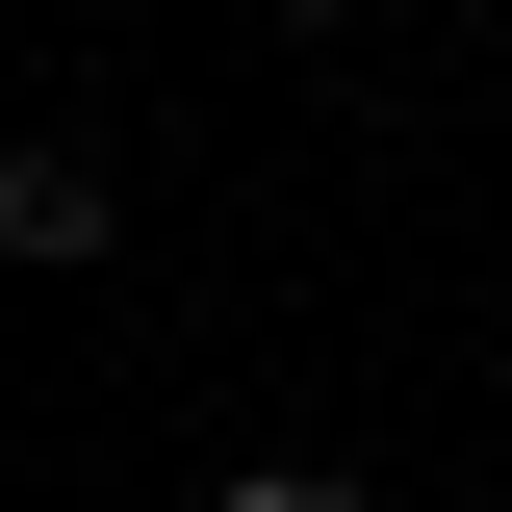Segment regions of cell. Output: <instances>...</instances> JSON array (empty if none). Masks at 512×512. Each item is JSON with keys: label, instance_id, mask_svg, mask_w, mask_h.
Returning <instances> with one entry per match:
<instances>
[{"label": "cell", "instance_id": "6da1fadb", "mask_svg": "<svg viewBox=\"0 0 512 512\" xmlns=\"http://www.w3.org/2000/svg\"><path fill=\"white\" fill-rule=\"evenodd\" d=\"M128 231V180L103 154H52V128H26V154H0V256H26V282H77V256Z\"/></svg>", "mask_w": 512, "mask_h": 512}, {"label": "cell", "instance_id": "7a4b0ae2", "mask_svg": "<svg viewBox=\"0 0 512 512\" xmlns=\"http://www.w3.org/2000/svg\"><path fill=\"white\" fill-rule=\"evenodd\" d=\"M205 512H384V487H333V461H231Z\"/></svg>", "mask_w": 512, "mask_h": 512}, {"label": "cell", "instance_id": "3957f363", "mask_svg": "<svg viewBox=\"0 0 512 512\" xmlns=\"http://www.w3.org/2000/svg\"><path fill=\"white\" fill-rule=\"evenodd\" d=\"M256 26H359V0H256Z\"/></svg>", "mask_w": 512, "mask_h": 512}]
</instances>
